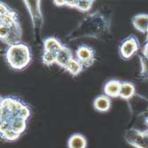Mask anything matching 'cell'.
<instances>
[{"instance_id":"14","label":"cell","mask_w":148,"mask_h":148,"mask_svg":"<svg viewBox=\"0 0 148 148\" xmlns=\"http://www.w3.org/2000/svg\"><path fill=\"white\" fill-rule=\"evenodd\" d=\"M69 148H86L87 141L81 134H75L70 137L68 142Z\"/></svg>"},{"instance_id":"17","label":"cell","mask_w":148,"mask_h":148,"mask_svg":"<svg viewBox=\"0 0 148 148\" xmlns=\"http://www.w3.org/2000/svg\"><path fill=\"white\" fill-rule=\"evenodd\" d=\"M84 69L83 65L81 64L76 59H73L69 64L66 66L65 69L68 71L70 75H72L73 76L78 75L81 72H82Z\"/></svg>"},{"instance_id":"4","label":"cell","mask_w":148,"mask_h":148,"mask_svg":"<svg viewBox=\"0 0 148 148\" xmlns=\"http://www.w3.org/2000/svg\"><path fill=\"white\" fill-rule=\"evenodd\" d=\"M125 139L138 148H148V130L141 132L137 130H129L125 133Z\"/></svg>"},{"instance_id":"16","label":"cell","mask_w":148,"mask_h":148,"mask_svg":"<svg viewBox=\"0 0 148 148\" xmlns=\"http://www.w3.org/2000/svg\"><path fill=\"white\" fill-rule=\"evenodd\" d=\"M135 91L136 88L133 84L129 82L122 83V87H121L120 90V97L123 99H130L134 96Z\"/></svg>"},{"instance_id":"27","label":"cell","mask_w":148,"mask_h":148,"mask_svg":"<svg viewBox=\"0 0 148 148\" xmlns=\"http://www.w3.org/2000/svg\"><path fill=\"white\" fill-rule=\"evenodd\" d=\"M142 53H143V55H144L145 58L148 59V42L145 43V46H144V48H143Z\"/></svg>"},{"instance_id":"13","label":"cell","mask_w":148,"mask_h":148,"mask_svg":"<svg viewBox=\"0 0 148 148\" xmlns=\"http://www.w3.org/2000/svg\"><path fill=\"white\" fill-rule=\"evenodd\" d=\"M62 44L55 37H48L44 42V50L45 51H51L58 53L63 47Z\"/></svg>"},{"instance_id":"2","label":"cell","mask_w":148,"mask_h":148,"mask_svg":"<svg viewBox=\"0 0 148 148\" xmlns=\"http://www.w3.org/2000/svg\"><path fill=\"white\" fill-rule=\"evenodd\" d=\"M108 29V22L101 15L95 13L90 14L89 17H86L82 24L79 25L77 32H80L81 36H97L102 35Z\"/></svg>"},{"instance_id":"22","label":"cell","mask_w":148,"mask_h":148,"mask_svg":"<svg viewBox=\"0 0 148 148\" xmlns=\"http://www.w3.org/2000/svg\"><path fill=\"white\" fill-rule=\"evenodd\" d=\"M18 116L20 118H22L24 120H28L29 117L30 116V109L28 106H26L25 104L22 106V107L20 109L19 113H18Z\"/></svg>"},{"instance_id":"1","label":"cell","mask_w":148,"mask_h":148,"mask_svg":"<svg viewBox=\"0 0 148 148\" xmlns=\"http://www.w3.org/2000/svg\"><path fill=\"white\" fill-rule=\"evenodd\" d=\"M5 59L12 69L22 70L31 61L30 48L23 43L9 45L5 51Z\"/></svg>"},{"instance_id":"28","label":"cell","mask_w":148,"mask_h":148,"mask_svg":"<svg viewBox=\"0 0 148 148\" xmlns=\"http://www.w3.org/2000/svg\"><path fill=\"white\" fill-rule=\"evenodd\" d=\"M145 123L147 124V126H148V116L145 118Z\"/></svg>"},{"instance_id":"12","label":"cell","mask_w":148,"mask_h":148,"mask_svg":"<svg viewBox=\"0 0 148 148\" xmlns=\"http://www.w3.org/2000/svg\"><path fill=\"white\" fill-rule=\"evenodd\" d=\"M133 26L140 32H148V14H138L132 19Z\"/></svg>"},{"instance_id":"21","label":"cell","mask_w":148,"mask_h":148,"mask_svg":"<svg viewBox=\"0 0 148 148\" xmlns=\"http://www.w3.org/2000/svg\"><path fill=\"white\" fill-rule=\"evenodd\" d=\"M140 62L142 68L140 75L144 79H148V59L142 54L140 56Z\"/></svg>"},{"instance_id":"19","label":"cell","mask_w":148,"mask_h":148,"mask_svg":"<svg viewBox=\"0 0 148 148\" xmlns=\"http://www.w3.org/2000/svg\"><path fill=\"white\" fill-rule=\"evenodd\" d=\"M21 135L12 130H7L5 131L1 132V138L5 141H14L19 138Z\"/></svg>"},{"instance_id":"3","label":"cell","mask_w":148,"mask_h":148,"mask_svg":"<svg viewBox=\"0 0 148 148\" xmlns=\"http://www.w3.org/2000/svg\"><path fill=\"white\" fill-rule=\"evenodd\" d=\"M24 103L14 97H5L1 99L0 108H1V120L18 116V113Z\"/></svg>"},{"instance_id":"11","label":"cell","mask_w":148,"mask_h":148,"mask_svg":"<svg viewBox=\"0 0 148 148\" xmlns=\"http://www.w3.org/2000/svg\"><path fill=\"white\" fill-rule=\"evenodd\" d=\"M93 105H94V107H95V109L97 111L105 113V112H107L110 109L111 100L107 96L101 95V96H99L95 99Z\"/></svg>"},{"instance_id":"10","label":"cell","mask_w":148,"mask_h":148,"mask_svg":"<svg viewBox=\"0 0 148 148\" xmlns=\"http://www.w3.org/2000/svg\"><path fill=\"white\" fill-rule=\"evenodd\" d=\"M73 53L71 50L66 46H63L62 49L57 53V60L56 63L61 66V68H66L68 64L73 60Z\"/></svg>"},{"instance_id":"15","label":"cell","mask_w":148,"mask_h":148,"mask_svg":"<svg viewBox=\"0 0 148 148\" xmlns=\"http://www.w3.org/2000/svg\"><path fill=\"white\" fill-rule=\"evenodd\" d=\"M18 21V17L16 12L13 11H11L10 12L6 13L4 15H0V25L7 27V28H12V26H14Z\"/></svg>"},{"instance_id":"29","label":"cell","mask_w":148,"mask_h":148,"mask_svg":"<svg viewBox=\"0 0 148 148\" xmlns=\"http://www.w3.org/2000/svg\"><path fill=\"white\" fill-rule=\"evenodd\" d=\"M146 42H148V32H147V36H146Z\"/></svg>"},{"instance_id":"9","label":"cell","mask_w":148,"mask_h":148,"mask_svg":"<svg viewBox=\"0 0 148 148\" xmlns=\"http://www.w3.org/2000/svg\"><path fill=\"white\" fill-rule=\"evenodd\" d=\"M122 83L118 80H110L104 85V93L108 98L120 97V90Z\"/></svg>"},{"instance_id":"18","label":"cell","mask_w":148,"mask_h":148,"mask_svg":"<svg viewBox=\"0 0 148 148\" xmlns=\"http://www.w3.org/2000/svg\"><path fill=\"white\" fill-rule=\"evenodd\" d=\"M57 60V53L51 52V51H45L43 54V62L46 66H51L56 63Z\"/></svg>"},{"instance_id":"25","label":"cell","mask_w":148,"mask_h":148,"mask_svg":"<svg viewBox=\"0 0 148 148\" xmlns=\"http://www.w3.org/2000/svg\"><path fill=\"white\" fill-rule=\"evenodd\" d=\"M77 3H78V1H76V0H74V1H72V0H66V5L70 6V7L76 8Z\"/></svg>"},{"instance_id":"7","label":"cell","mask_w":148,"mask_h":148,"mask_svg":"<svg viewBox=\"0 0 148 148\" xmlns=\"http://www.w3.org/2000/svg\"><path fill=\"white\" fill-rule=\"evenodd\" d=\"M24 3L26 6L29 8L34 29H39L43 24V16L41 9H40V1H24Z\"/></svg>"},{"instance_id":"24","label":"cell","mask_w":148,"mask_h":148,"mask_svg":"<svg viewBox=\"0 0 148 148\" xmlns=\"http://www.w3.org/2000/svg\"><path fill=\"white\" fill-rule=\"evenodd\" d=\"M12 10L4 3H1L0 4V15H4V14H6V13L10 12Z\"/></svg>"},{"instance_id":"26","label":"cell","mask_w":148,"mask_h":148,"mask_svg":"<svg viewBox=\"0 0 148 148\" xmlns=\"http://www.w3.org/2000/svg\"><path fill=\"white\" fill-rule=\"evenodd\" d=\"M53 4L57 6H63L66 5V0H55L53 1Z\"/></svg>"},{"instance_id":"20","label":"cell","mask_w":148,"mask_h":148,"mask_svg":"<svg viewBox=\"0 0 148 148\" xmlns=\"http://www.w3.org/2000/svg\"><path fill=\"white\" fill-rule=\"evenodd\" d=\"M93 2L92 0H78L76 9L81 12H88L91 8Z\"/></svg>"},{"instance_id":"5","label":"cell","mask_w":148,"mask_h":148,"mask_svg":"<svg viewBox=\"0 0 148 148\" xmlns=\"http://www.w3.org/2000/svg\"><path fill=\"white\" fill-rule=\"evenodd\" d=\"M138 49L139 43L138 39L134 36H130L121 43L119 48L120 55L124 60H129L138 51Z\"/></svg>"},{"instance_id":"23","label":"cell","mask_w":148,"mask_h":148,"mask_svg":"<svg viewBox=\"0 0 148 148\" xmlns=\"http://www.w3.org/2000/svg\"><path fill=\"white\" fill-rule=\"evenodd\" d=\"M9 33H10V29L9 28L0 25V37H1L2 41L8 36Z\"/></svg>"},{"instance_id":"8","label":"cell","mask_w":148,"mask_h":148,"mask_svg":"<svg viewBox=\"0 0 148 148\" xmlns=\"http://www.w3.org/2000/svg\"><path fill=\"white\" fill-rule=\"evenodd\" d=\"M9 29H10V33H9L8 36L5 40H3L2 42L8 45L20 44L21 40V35H22V31H21L20 23L17 22L14 26H12V28H9Z\"/></svg>"},{"instance_id":"6","label":"cell","mask_w":148,"mask_h":148,"mask_svg":"<svg viewBox=\"0 0 148 148\" xmlns=\"http://www.w3.org/2000/svg\"><path fill=\"white\" fill-rule=\"evenodd\" d=\"M76 60L84 68H89L95 61V52L88 45H81L76 50Z\"/></svg>"}]
</instances>
